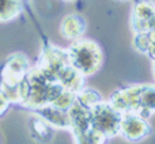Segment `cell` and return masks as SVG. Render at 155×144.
<instances>
[{"label": "cell", "instance_id": "cell-1", "mask_svg": "<svg viewBox=\"0 0 155 144\" xmlns=\"http://www.w3.org/2000/svg\"><path fill=\"white\" fill-rule=\"evenodd\" d=\"M29 61L21 53L11 56L2 70L0 91L7 97L10 103H21V83L29 72Z\"/></svg>", "mask_w": 155, "mask_h": 144}, {"label": "cell", "instance_id": "cell-2", "mask_svg": "<svg viewBox=\"0 0 155 144\" xmlns=\"http://www.w3.org/2000/svg\"><path fill=\"white\" fill-rule=\"evenodd\" d=\"M67 56L71 65L82 74L90 76L95 74L102 65V51L94 41L82 40L75 42L67 51Z\"/></svg>", "mask_w": 155, "mask_h": 144}, {"label": "cell", "instance_id": "cell-3", "mask_svg": "<svg viewBox=\"0 0 155 144\" xmlns=\"http://www.w3.org/2000/svg\"><path fill=\"white\" fill-rule=\"evenodd\" d=\"M121 113L110 105V102H99L90 109L91 126L106 137H112L120 132Z\"/></svg>", "mask_w": 155, "mask_h": 144}, {"label": "cell", "instance_id": "cell-4", "mask_svg": "<svg viewBox=\"0 0 155 144\" xmlns=\"http://www.w3.org/2000/svg\"><path fill=\"white\" fill-rule=\"evenodd\" d=\"M120 133L131 142H139L150 133L147 121L135 112L123 113L120 121Z\"/></svg>", "mask_w": 155, "mask_h": 144}, {"label": "cell", "instance_id": "cell-5", "mask_svg": "<svg viewBox=\"0 0 155 144\" xmlns=\"http://www.w3.org/2000/svg\"><path fill=\"white\" fill-rule=\"evenodd\" d=\"M132 27L136 33L155 30V4L150 2L137 3L132 11Z\"/></svg>", "mask_w": 155, "mask_h": 144}, {"label": "cell", "instance_id": "cell-6", "mask_svg": "<svg viewBox=\"0 0 155 144\" xmlns=\"http://www.w3.org/2000/svg\"><path fill=\"white\" fill-rule=\"evenodd\" d=\"M35 112L46 124L59 126V128H71V118L68 110L59 109L53 105H45L42 107H38Z\"/></svg>", "mask_w": 155, "mask_h": 144}, {"label": "cell", "instance_id": "cell-7", "mask_svg": "<svg viewBox=\"0 0 155 144\" xmlns=\"http://www.w3.org/2000/svg\"><path fill=\"white\" fill-rule=\"evenodd\" d=\"M60 30L65 38H79L86 30L84 19L76 14H70L63 19Z\"/></svg>", "mask_w": 155, "mask_h": 144}, {"label": "cell", "instance_id": "cell-8", "mask_svg": "<svg viewBox=\"0 0 155 144\" xmlns=\"http://www.w3.org/2000/svg\"><path fill=\"white\" fill-rule=\"evenodd\" d=\"M21 0H0V21H10L19 14Z\"/></svg>", "mask_w": 155, "mask_h": 144}, {"label": "cell", "instance_id": "cell-9", "mask_svg": "<svg viewBox=\"0 0 155 144\" xmlns=\"http://www.w3.org/2000/svg\"><path fill=\"white\" fill-rule=\"evenodd\" d=\"M76 101L79 102L82 106L87 107V109H91L93 106H95L99 102H102V99H101V95H99L97 91L83 90L82 88V90L76 94Z\"/></svg>", "mask_w": 155, "mask_h": 144}, {"label": "cell", "instance_id": "cell-10", "mask_svg": "<svg viewBox=\"0 0 155 144\" xmlns=\"http://www.w3.org/2000/svg\"><path fill=\"white\" fill-rule=\"evenodd\" d=\"M8 105H10V101H8L7 97L0 91V116L8 109Z\"/></svg>", "mask_w": 155, "mask_h": 144}, {"label": "cell", "instance_id": "cell-11", "mask_svg": "<svg viewBox=\"0 0 155 144\" xmlns=\"http://www.w3.org/2000/svg\"><path fill=\"white\" fill-rule=\"evenodd\" d=\"M154 68H155V60H154Z\"/></svg>", "mask_w": 155, "mask_h": 144}]
</instances>
